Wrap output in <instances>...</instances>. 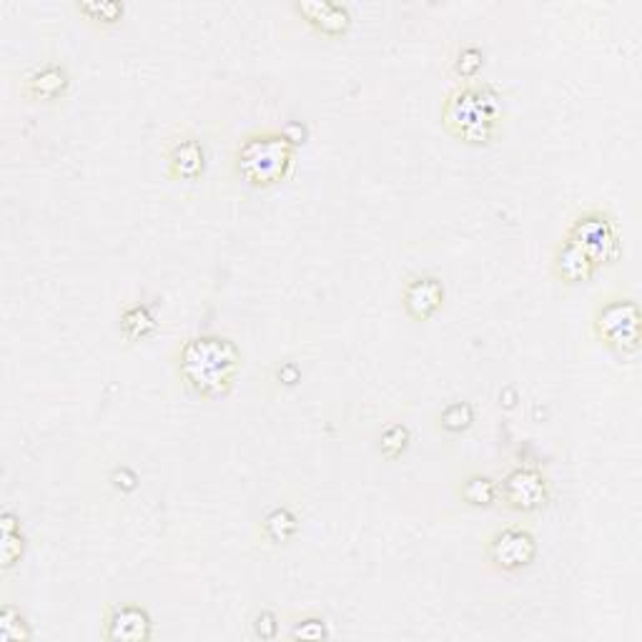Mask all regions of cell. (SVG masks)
I'll return each instance as SVG.
<instances>
[{
	"instance_id": "obj_6",
	"label": "cell",
	"mask_w": 642,
	"mask_h": 642,
	"mask_svg": "<svg viewBox=\"0 0 642 642\" xmlns=\"http://www.w3.org/2000/svg\"><path fill=\"white\" fill-rule=\"evenodd\" d=\"M500 502L520 515L540 512L550 502V480L535 467L510 470L500 482Z\"/></svg>"
},
{
	"instance_id": "obj_1",
	"label": "cell",
	"mask_w": 642,
	"mask_h": 642,
	"mask_svg": "<svg viewBox=\"0 0 642 642\" xmlns=\"http://www.w3.org/2000/svg\"><path fill=\"white\" fill-rule=\"evenodd\" d=\"M176 377L199 399H219L234 389L241 352L224 334H196L174 354Z\"/></svg>"
},
{
	"instance_id": "obj_20",
	"label": "cell",
	"mask_w": 642,
	"mask_h": 642,
	"mask_svg": "<svg viewBox=\"0 0 642 642\" xmlns=\"http://www.w3.org/2000/svg\"><path fill=\"white\" fill-rule=\"evenodd\" d=\"M472 424H474V409L470 402H452L439 412V427L444 432L460 434L467 432Z\"/></svg>"
},
{
	"instance_id": "obj_23",
	"label": "cell",
	"mask_w": 642,
	"mask_h": 642,
	"mask_svg": "<svg viewBox=\"0 0 642 642\" xmlns=\"http://www.w3.org/2000/svg\"><path fill=\"white\" fill-rule=\"evenodd\" d=\"M327 635L329 632H327V625H324L322 618H306L292 630V638H302V640H322Z\"/></svg>"
},
{
	"instance_id": "obj_24",
	"label": "cell",
	"mask_w": 642,
	"mask_h": 642,
	"mask_svg": "<svg viewBox=\"0 0 642 642\" xmlns=\"http://www.w3.org/2000/svg\"><path fill=\"white\" fill-rule=\"evenodd\" d=\"M254 632H256V638H261V640H271L279 635V622H276L274 612L269 610L259 612V615L254 618Z\"/></svg>"
},
{
	"instance_id": "obj_16",
	"label": "cell",
	"mask_w": 642,
	"mask_h": 642,
	"mask_svg": "<svg viewBox=\"0 0 642 642\" xmlns=\"http://www.w3.org/2000/svg\"><path fill=\"white\" fill-rule=\"evenodd\" d=\"M261 532L274 545H286V542H292L296 532H299V517H296L289 507H274L266 512V517L261 520Z\"/></svg>"
},
{
	"instance_id": "obj_21",
	"label": "cell",
	"mask_w": 642,
	"mask_h": 642,
	"mask_svg": "<svg viewBox=\"0 0 642 642\" xmlns=\"http://www.w3.org/2000/svg\"><path fill=\"white\" fill-rule=\"evenodd\" d=\"M0 638L6 642H21L33 638V632L28 628L21 610H16L13 605L3 608V612H0Z\"/></svg>"
},
{
	"instance_id": "obj_3",
	"label": "cell",
	"mask_w": 642,
	"mask_h": 642,
	"mask_svg": "<svg viewBox=\"0 0 642 642\" xmlns=\"http://www.w3.org/2000/svg\"><path fill=\"white\" fill-rule=\"evenodd\" d=\"M296 164V146L284 131L246 134L234 151V174L251 189H271L286 181Z\"/></svg>"
},
{
	"instance_id": "obj_18",
	"label": "cell",
	"mask_w": 642,
	"mask_h": 642,
	"mask_svg": "<svg viewBox=\"0 0 642 642\" xmlns=\"http://www.w3.org/2000/svg\"><path fill=\"white\" fill-rule=\"evenodd\" d=\"M482 68H485V53H482V48L472 46V43L462 46L460 53L454 56V61H452L454 76L462 78V81H467V83H472L474 78L482 73Z\"/></svg>"
},
{
	"instance_id": "obj_17",
	"label": "cell",
	"mask_w": 642,
	"mask_h": 642,
	"mask_svg": "<svg viewBox=\"0 0 642 642\" xmlns=\"http://www.w3.org/2000/svg\"><path fill=\"white\" fill-rule=\"evenodd\" d=\"M26 552V537L21 530V520L13 512H3V570L18 565Z\"/></svg>"
},
{
	"instance_id": "obj_19",
	"label": "cell",
	"mask_w": 642,
	"mask_h": 642,
	"mask_svg": "<svg viewBox=\"0 0 642 642\" xmlns=\"http://www.w3.org/2000/svg\"><path fill=\"white\" fill-rule=\"evenodd\" d=\"M76 11L81 13L88 23L116 26L124 18L126 8L124 3H116V0H103V3H78Z\"/></svg>"
},
{
	"instance_id": "obj_10",
	"label": "cell",
	"mask_w": 642,
	"mask_h": 642,
	"mask_svg": "<svg viewBox=\"0 0 642 642\" xmlns=\"http://www.w3.org/2000/svg\"><path fill=\"white\" fill-rule=\"evenodd\" d=\"M71 91V73L63 63L56 61H46L33 66L31 71L23 76L21 83V93L31 101H43V103H53L61 101V98L68 96Z\"/></svg>"
},
{
	"instance_id": "obj_2",
	"label": "cell",
	"mask_w": 642,
	"mask_h": 642,
	"mask_svg": "<svg viewBox=\"0 0 642 642\" xmlns=\"http://www.w3.org/2000/svg\"><path fill=\"white\" fill-rule=\"evenodd\" d=\"M505 124L502 93L492 83H462L444 96L442 128L464 146H490Z\"/></svg>"
},
{
	"instance_id": "obj_13",
	"label": "cell",
	"mask_w": 642,
	"mask_h": 642,
	"mask_svg": "<svg viewBox=\"0 0 642 642\" xmlns=\"http://www.w3.org/2000/svg\"><path fill=\"white\" fill-rule=\"evenodd\" d=\"M552 274H555V279L560 284L580 286V284H587L592 276L597 274V264L592 261L577 244H572L570 239L562 236L555 246V251H552Z\"/></svg>"
},
{
	"instance_id": "obj_22",
	"label": "cell",
	"mask_w": 642,
	"mask_h": 642,
	"mask_svg": "<svg viewBox=\"0 0 642 642\" xmlns=\"http://www.w3.org/2000/svg\"><path fill=\"white\" fill-rule=\"evenodd\" d=\"M409 442H412V432H409L407 424H392V427L382 432L379 452L387 460H397V457H402L404 452H407Z\"/></svg>"
},
{
	"instance_id": "obj_12",
	"label": "cell",
	"mask_w": 642,
	"mask_h": 642,
	"mask_svg": "<svg viewBox=\"0 0 642 642\" xmlns=\"http://www.w3.org/2000/svg\"><path fill=\"white\" fill-rule=\"evenodd\" d=\"M206 171V146L194 136L174 141L166 151V176L174 181H196Z\"/></svg>"
},
{
	"instance_id": "obj_14",
	"label": "cell",
	"mask_w": 642,
	"mask_h": 642,
	"mask_svg": "<svg viewBox=\"0 0 642 642\" xmlns=\"http://www.w3.org/2000/svg\"><path fill=\"white\" fill-rule=\"evenodd\" d=\"M118 329H121L128 342H146L158 332V319L146 304H131L121 312Z\"/></svg>"
},
{
	"instance_id": "obj_15",
	"label": "cell",
	"mask_w": 642,
	"mask_h": 642,
	"mask_svg": "<svg viewBox=\"0 0 642 642\" xmlns=\"http://www.w3.org/2000/svg\"><path fill=\"white\" fill-rule=\"evenodd\" d=\"M460 497L470 507H492L500 502V482L487 477V474H470V477L462 480Z\"/></svg>"
},
{
	"instance_id": "obj_5",
	"label": "cell",
	"mask_w": 642,
	"mask_h": 642,
	"mask_svg": "<svg viewBox=\"0 0 642 642\" xmlns=\"http://www.w3.org/2000/svg\"><path fill=\"white\" fill-rule=\"evenodd\" d=\"M565 239L577 244L597 264V269L618 264L622 254L618 221L605 209H587L577 214L567 226Z\"/></svg>"
},
{
	"instance_id": "obj_8",
	"label": "cell",
	"mask_w": 642,
	"mask_h": 642,
	"mask_svg": "<svg viewBox=\"0 0 642 642\" xmlns=\"http://www.w3.org/2000/svg\"><path fill=\"white\" fill-rule=\"evenodd\" d=\"M101 635L111 642H146L154 638V620L144 605L118 602L106 610Z\"/></svg>"
},
{
	"instance_id": "obj_7",
	"label": "cell",
	"mask_w": 642,
	"mask_h": 642,
	"mask_svg": "<svg viewBox=\"0 0 642 642\" xmlns=\"http://www.w3.org/2000/svg\"><path fill=\"white\" fill-rule=\"evenodd\" d=\"M487 562L500 572H520L530 567L537 557V537L527 527L510 525L497 530L487 540Z\"/></svg>"
},
{
	"instance_id": "obj_9",
	"label": "cell",
	"mask_w": 642,
	"mask_h": 642,
	"mask_svg": "<svg viewBox=\"0 0 642 642\" xmlns=\"http://www.w3.org/2000/svg\"><path fill=\"white\" fill-rule=\"evenodd\" d=\"M402 306L414 322H429L444 306V284L434 274H417L404 284Z\"/></svg>"
},
{
	"instance_id": "obj_11",
	"label": "cell",
	"mask_w": 642,
	"mask_h": 642,
	"mask_svg": "<svg viewBox=\"0 0 642 642\" xmlns=\"http://www.w3.org/2000/svg\"><path fill=\"white\" fill-rule=\"evenodd\" d=\"M294 13L299 16L312 31L327 38L347 36L354 23L347 6L329 3V0H306V3H296Z\"/></svg>"
},
{
	"instance_id": "obj_4",
	"label": "cell",
	"mask_w": 642,
	"mask_h": 642,
	"mask_svg": "<svg viewBox=\"0 0 642 642\" xmlns=\"http://www.w3.org/2000/svg\"><path fill=\"white\" fill-rule=\"evenodd\" d=\"M592 334L620 359H635L642 342L640 304L630 296H605L592 312Z\"/></svg>"
}]
</instances>
